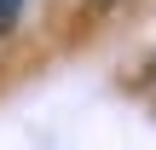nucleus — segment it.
Listing matches in <instances>:
<instances>
[{"label": "nucleus", "mask_w": 156, "mask_h": 150, "mask_svg": "<svg viewBox=\"0 0 156 150\" xmlns=\"http://www.w3.org/2000/svg\"><path fill=\"white\" fill-rule=\"evenodd\" d=\"M12 23H17V0H0V35H6Z\"/></svg>", "instance_id": "obj_1"}]
</instances>
